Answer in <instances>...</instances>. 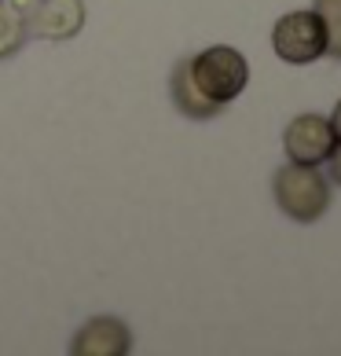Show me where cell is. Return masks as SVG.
<instances>
[{"instance_id":"6da1fadb","label":"cell","mask_w":341,"mask_h":356,"mask_svg":"<svg viewBox=\"0 0 341 356\" xmlns=\"http://www.w3.org/2000/svg\"><path fill=\"white\" fill-rule=\"evenodd\" d=\"M275 206L297 224H316L331 209V177L319 173V165L286 162L272 177Z\"/></svg>"},{"instance_id":"277c9868","label":"cell","mask_w":341,"mask_h":356,"mask_svg":"<svg viewBox=\"0 0 341 356\" xmlns=\"http://www.w3.org/2000/svg\"><path fill=\"white\" fill-rule=\"evenodd\" d=\"M338 147V140L331 133V122L323 114H297L283 133V151L286 162H301V165H323L331 151Z\"/></svg>"},{"instance_id":"5b68a950","label":"cell","mask_w":341,"mask_h":356,"mask_svg":"<svg viewBox=\"0 0 341 356\" xmlns=\"http://www.w3.org/2000/svg\"><path fill=\"white\" fill-rule=\"evenodd\" d=\"M85 26V4L81 0H37L26 15V33L44 37V41H70Z\"/></svg>"},{"instance_id":"3957f363","label":"cell","mask_w":341,"mask_h":356,"mask_svg":"<svg viewBox=\"0 0 341 356\" xmlns=\"http://www.w3.org/2000/svg\"><path fill=\"white\" fill-rule=\"evenodd\" d=\"M272 48L290 67H308L319 56H326V30H323V19L316 15V8L312 11H286L272 26Z\"/></svg>"},{"instance_id":"30bf717a","label":"cell","mask_w":341,"mask_h":356,"mask_svg":"<svg viewBox=\"0 0 341 356\" xmlns=\"http://www.w3.org/2000/svg\"><path fill=\"white\" fill-rule=\"evenodd\" d=\"M326 165H331V180H334L338 188H341V143H338V147L331 151V158H326Z\"/></svg>"},{"instance_id":"52a82bcc","label":"cell","mask_w":341,"mask_h":356,"mask_svg":"<svg viewBox=\"0 0 341 356\" xmlns=\"http://www.w3.org/2000/svg\"><path fill=\"white\" fill-rule=\"evenodd\" d=\"M169 96H173V107L191 118V122H209L224 111V103L209 99L206 92L199 88V81L191 77V59H180L173 67V77H169Z\"/></svg>"},{"instance_id":"8fae6325","label":"cell","mask_w":341,"mask_h":356,"mask_svg":"<svg viewBox=\"0 0 341 356\" xmlns=\"http://www.w3.org/2000/svg\"><path fill=\"white\" fill-rule=\"evenodd\" d=\"M326 122H331V133H334V140L341 143V99H338V107H334V114L326 118Z\"/></svg>"},{"instance_id":"7a4b0ae2","label":"cell","mask_w":341,"mask_h":356,"mask_svg":"<svg viewBox=\"0 0 341 356\" xmlns=\"http://www.w3.org/2000/svg\"><path fill=\"white\" fill-rule=\"evenodd\" d=\"M191 77L199 81V88L209 99L228 107L250 85V63H246L242 51L228 44H213V48H202L199 56H191Z\"/></svg>"},{"instance_id":"8992f818","label":"cell","mask_w":341,"mask_h":356,"mask_svg":"<svg viewBox=\"0 0 341 356\" xmlns=\"http://www.w3.org/2000/svg\"><path fill=\"white\" fill-rule=\"evenodd\" d=\"M128 349H133V331L117 316H96L70 341L74 356H125Z\"/></svg>"},{"instance_id":"9c48e42d","label":"cell","mask_w":341,"mask_h":356,"mask_svg":"<svg viewBox=\"0 0 341 356\" xmlns=\"http://www.w3.org/2000/svg\"><path fill=\"white\" fill-rule=\"evenodd\" d=\"M316 15L326 30V56L341 59V0H316Z\"/></svg>"},{"instance_id":"ba28073f","label":"cell","mask_w":341,"mask_h":356,"mask_svg":"<svg viewBox=\"0 0 341 356\" xmlns=\"http://www.w3.org/2000/svg\"><path fill=\"white\" fill-rule=\"evenodd\" d=\"M26 41V15H19L8 0H0V59L15 56Z\"/></svg>"}]
</instances>
